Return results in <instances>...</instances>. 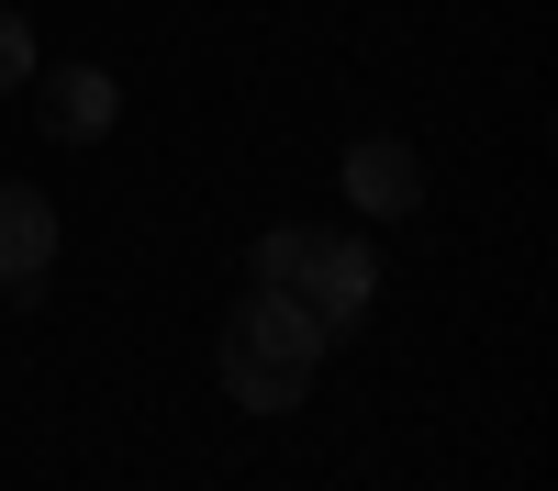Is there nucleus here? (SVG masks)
<instances>
[{"mask_svg": "<svg viewBox=\"0 0 558 491\" xmlns=\"http://www.w3.org/2000/svg\"><path fill=\"white\" fill-rule=\"evenodd\" d=\"M23 78H34V23L0 12V89H23Z\"/></svg>", "mask_w": 558, "mask_h": 491, "instance_id": "6", "label": "nucleus"}, {"mask_svg": "<svg viewBox=\"0 0 558 491\" xmlns=\"http://www.w3.org/2000/svg\"><path fill=\"white\" fill-rule=\"evenodd\" d=\"M347 201H357L368 223H402L413 201H425V157H413V146H391V134L347 146Z\"/></svg>", "mask_w": 558, "mask_h": 491, "instance_id": "4", "label": "nucleus"}, {"mask_svg": "<svg viewBox=\"0 0 558 491\" xmlns=\"http://www.w3.org/2000/svg\"><path fill=\"white\" fill-rule=\"evenodd\" d=\"M112 112H123L112 67H45V134H57V146H101Z\"/></svg>", "mask_w": 558, "mask_h": 491, "instance_id": "5", "label": "nucleus"}, {"mask_svg": "<svg viewBox=\"0 0 558 491\" xmlns=\"http://www.w3.org/2000/svg\"><path fill=\"white\" fill-rule=\"evenodd\" d=\"M45 268H57V201L23 191V179H0V291L34 302V291H45Z\"/></svg>", "mask_w": 558, "mask_h": 491, "instance_id": "3", "label": "nucleus"}, {"mask_svg": "<svg viewBox=\"0 0 558 491\" xmlns=\"http://www.w3.org/2000/svg\"><path fill=\"white\" fill-rule=\"evenodd\" d=\"M324 335L302 302H279V291H246L235 312H223V402H246V414H291V402H313V369H324Z\"/></svg>", "mask_w": 558, "mask_h": 491, "instance_id": "1", "label": "nucleus"}, {"mask_svg": "<svg viewBox=\"0 0 558 491\" xmlns=\"http://www.w3.org/2000/svg\"><path fill=\"white\" fill-rule=\"evenodd\" d=\"M368 291H380V257H368L357 235H313V223H302V246H291V280H279V302H302L324 335H347L357 312H368Z\"/></svg>", "mask_w": 558, "mask_h": 491, "instance_id": "2", "label": "nucleus"}]
</instances>
